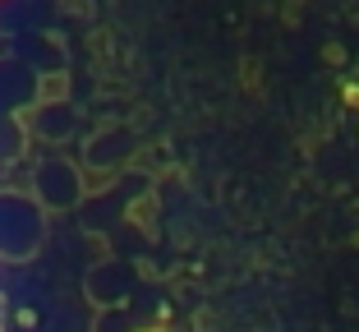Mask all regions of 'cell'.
Listing matches in <instances>:
<instances>
[{
    "mask_svg": "<svg viewBox=\"0 0 359 332\" xmlns=\"http://www.w3.org/2000/svg\"><path fill=\"white\" fill-rule=\"evenodd\" d=\"M46 236V222H42V208L23 199V194H0V258H19L37 254Z\"/></svg>",
    "mask_w": 359,
    "mask_h": 332,
    "instance_id": "1",
    "label": "cell"
},
{
    "mask_svg": "<svg viewBox=\"0 0 359 332\" xmlns=\"http://www.w3.org/2000/svg\"><path fill=\"white\" fill-rule=\"evenodd\" d=\"M346 102H350V107H359V88H346Z\"/></svg>",
    "mask_w": 359,
    "mask_h": 332,
    "instance_id": "2",
    "label": "cell"
}]
</instances>
